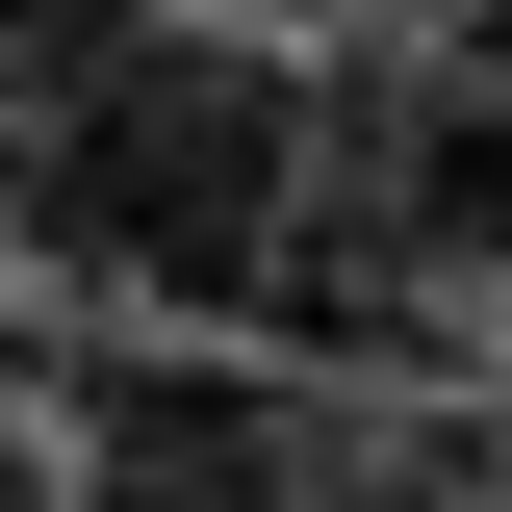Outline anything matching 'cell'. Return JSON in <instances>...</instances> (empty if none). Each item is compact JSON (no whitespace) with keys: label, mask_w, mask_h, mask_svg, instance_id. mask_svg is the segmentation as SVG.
Wrapping results in <instances>:
<instances>
[{"label":"cell","mask_w":512,"mask_h":512,"mask_svg":"<svg viewBox=\"0 0 512 512\" xmlns=\"http://www.w3.org/2000/svg\"><path fill=\"white\" fill-rule=\"evenodd\" d=\"M0 231L128 308H256L308 256V77L231 26H128V0H26L0 52Z\"/></svg>","instance_id":"1"},{"label":"cell","mask_w":512,"mask_h":512,"mask_svg":"<svg viewBox=\"0 0 512 512\" xmlns=\"http://www.w3.org/2000/svg\"><path fill=\"white\" fill-rule=\"evenodd\" d=\"M77 512H308L282 359H103L77 384Z\"/></svg>","instance_id":"2"}]
</instances>
